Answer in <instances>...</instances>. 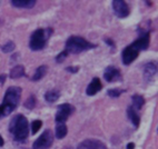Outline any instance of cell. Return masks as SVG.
I'll return each instance as SVG.
<instances>
[{
  "label": "cell",
  "instance_id": "cell-29",
  "mask_svg": "<svg viewBox=\"0 0 158 149\" xmlns=\"http://www.w3.org/2000/svg\"><path fill=\"white\" fill-rule=\"evenodd\" d=\"M3 143H5V141H3V138L1 137V135H0V147H2Z\"/></svg>",
  "mask_w": 158,
  "mask_h": 149
},
{
  "label": "cell",
  "instance_id": "cell-8",
  "mask_svg": "<svg viewBox=\"0 0 158 149\" xmlns=\"http://www.w3.org/2000/svg\"><path fill=\"white\" fill-rule=\"evenodd\" d=\"M138 55H139V51L133 45L128 46V47L125 48L122 52L123 64L124 65H129V64H131L138 57Z\"/></svg>",
  "mask_w": 158,
  "mask_h": 149
},
{
  "label": "cell",
  "instance_id": "cell-26",
  "mask_svg": "<svg viewBox=\"0 0 158 149\" xmlns=\"http://www.w3.org/2000/svg\"><path fill=\"white\" fill-rule=\"evenodd\" d=\"M66 70H67L68 72H71V73H76L77 71L79 70V68H78V67H71V66H70V67H67V68H66Z\"/></svg>",
  "mask_w": 158,
  "mask_h": 149
},
{
  "label": "cell",
  "instance_id": "cell-22",
  "mask_svg": "<svg viewBox=\"0 0 158 149\" xmlns=\"http://www.w3.org/2000/svg\"><path fill=\"white\" fill-rule=\"evenodd\" d=\"M41 126H43V121L41 120H34L32 121V124H31V132L32 134H37L38 132V130L41 128Z\"/></svg>",
  "mask_w": 158,
  "mask_h": 149
},
{
  "label": "cell",
  "instance_id": "cell-7",
  "mask_svg": "<svg viewBox=\"0 0 158 149\" xmlns=\"http://www.w3.org/2000/svg\"><path fill=\"white\" fill-rule=\"evenodd\" d=\"M111 6H113L114 12L118 18H126L129 14L128 5L124 0H113Z\"/></svg>",
  "mask_w": 158,
  "mask_h": 149
},
{
  "label": "cell",
  "instance_id": "cell-14",
  "mask_svg": "<svg viewBox=\"0 0 158 149\" xmlns=\"http://www.w3.org/2000/svg\"><path fill=\"white\" fill-rule=\"evenodd\" d=\"M12 6L18 8H32L36 5V0H12Z\"/></svg>",
  "mask_w": 158,
  "mask_h": 149
},
{
  "label": "cell",
  "instance_id": "cell-19",
  "mask_svg": "<svg viewBox=\"0 0 158 149\" xmlns=\"http://www.w3.org/2000/svg\"><path fill=\"white\" fill-rule=\"evenodd\" d=\"M131 101H133V106H131V107L135 110H139L144 106L145 99H144V97H141V96H139V95H134L133 98H131Z\"/></svg>",
  "mask_w": 158,
  "mask_h": 149
},
{
  "label": "cell",
  "instance_id": "cell-13",
  "mask_svg": "<svg viewBox=\"0 0 158 149\" xmlns=\"http://www.w3.org/2000/svg\"><path fill=\"white\" fill-rule=\"evenodd\" d=\"M102 88V85L99 78H94L90 81V84L88 85L87 89H86V93L88 96H95L97 93H99Z\"/></svg>",
  "mask_w": 158,
  "mask_h": 149
},
{
  "label": "cell",
  "instance_id": "cell-6",
  "mask_svg": "<svg viewBox=\"0 0 158 149\" xmlns=\"http://www.w3.org/2000/svg\"><path fill=\"white\" fill-rule=\"evenodd\" d=\"M73 111H75V108H73V106H71L70 104L59 105L58 108H57L56 121L58 124H64V122L70 117V115Z\"/></svg>",
  "mask_w": 158,
  "mask_h": 149
},
{
  "label": "cell",
  "instance_id": "cell-25",
  "mask_svg": "<svg viewBox=\"0 0 158 149\" xmlns=\"http://www.w3.org/2000/svg\"><path fill=\"white\" fill-rule=\"evenodd\" d=\"M67 56H68V52H67V51H66V50L61 51V52H60V54L56 57V61L58 62V64H61V62L64 61V60H65L66 58H67Z\"/></svg>",
  "mask_w": 158,
  "mask_h": 149
},
{
  "label": "cell",
  "instance_id": "cell-23",
  "mask_svg": "<svg viewBox=\"0 0 158 149\" xmlns=\"http://www.w3.org/2000/svg\"><path fill=\"white\" fill-rule=\"evenodd\" d=\"M14 49H15V43L12 41L7 42L6 45H3L2 48H1V50L3 52H11V51H14Z\"/></svg>",
  "mask_w": 158,
  "mask_h": 149
},
{
  "label": "cell",
  "instance_id": "cell-5",
  "mask_svg": "<svg viewBox=\"0 0 158 149\" xmlns=\"http://www.w3.org/2000/svg\"><path fill=\"white\" fill-rule=\"evenodd\" d=\"M54 143V135L51 130L47 129L40 135V137L37 139L32 145L34 149H49Z\"/></svg>",
  "mask_w": 158,
  "mask_h": 149
},
{
  "label": "cell",
  "instance_id": "cell-18",
  "mask_svg": "<svg viewBox=\"0 0 158 149\" xmlns=\"http://www.w3.org/2000/svg\"><path fill=\"white\" fill-rule=\"evenodd\" d=\"M59 97H60V93L58 90H50V91H47L45 95L46 101L50 102V104L57 101V100L59 99Z\"/></svg>",
  "mask_w": 158,
  "mask_h": 149
},
{
  "label": "cell",
  "instance_id": "cell-15",
  "mask_svg": "<svg viewBox=\"0 0 158 149\" xmlns=\"http://www.w3.org/2000/svg\"><path fill=\"white\" fill-rule=\"evenodd\" d=\"M127 115H128V118H129V120L133 122V125L135 127H138L139 124H140V119H139V116L138 114L136 113V110L134 109L131 106L130 107H128L127 109Z\"/></svg>",
  "mask_w": 158,
  "mask_h": 149
},
{
  "label": "cell",
  "instance_id": "cell-16",
  "mask_svg": "<svg viewBox=\"0 0 158 149\" xmlns=\"http://www.w3.org/2000/svg\"><path fill=\"white\" fill-rule=\"evenodd\" d=\"M23 76H25V67L23 65L15 66L11 70H10V78L11 79H17Z\"/></svg>",
  "mask_w": 158,
  "mask_h": 149
},
{
  "label": "cell",
  "instance_id": "cell-11",
  "mask_svg": "<svg viewBox=\"0 0 158 149\" xmlns=\"http://www.w3.org/2000/svg\"><path fill=\"white\" fill-rule=\"evenodd\" d=\"M131 45H133L138 51L146 50L147 48H148V46H149V34L146 32V34L141 35L138 39L136 40V41H134Z\"/></svg>",
  "mask_w": 158,
  "mask_h": 149
},
{
  "label": "cell",
  "instance_id": "cell-12",
  "mask_svg": "<svg viewBox=\"0 0 158 149\" xmlns=\"http://www.w3.org/2000/svg\"><path fill=\"white\" fill-rule=\"evenodd\" d=\"M157 73V66L154 62H148L144 67V78L147 82L152 81Z\"/></svg>",
  "mask_w": 158,
  "mask_h": 149
},
{
  "label": "cell",
  "instance_id": "cell-21",
  "mask_svg": "<svg viewBox=\"0 0 158 149\" xmlns=\"http://www.w3.org/2000/svg\"><path fill=\"white\" fill-rule=\"evenodd\" d=\"M25 107L28 108V109H34L35 106H36V98H35V96H30L27 100L25 101Z\"/></svg>",
  "mask_w": 158,
  "mask_h": 149
},
{
  "label": "cell",
  "instance_id": "cell-17",
  "mask_svg": "<svg viewBox=\"0 0 158 149\" xmlns=\"http://www.w3.org/2000/svg\"><path fill=\"white\" fill-rule=\"evenodd\" d=\"M46 73H47V66H40V67L37 68V70L35 71L34 76L31 79H32V81H38V80H40L41 78L45 77Z\"/></svg>",
  "mask_w": 158,
  "mask_h": 149
},
{
  "label": "cell",
  "instance_id": "cell-28",
  "mask_svg": "<svg viewBox=\"0 0 158 149\" xmlns=\"http://www.w3.org/2000/svg\"><path fill=\"white\" fill-rule=\"evenodd\" d=\"M135 148V143H129L127 145V149H134Z\"/></svg>",
  "mask_w": 158,
  "mask_h": 149
},
{
  "label": "cell",
  "instance_id": "cell-20",
  "mask_svg": "<svg viewBox=\"0 0 158 149\" xmlns=\"http://www.w3.org/2000/svg\"><path fill=\"white\" fill-rule=\"evenodd\" d=\"M68 129L67 127L65 126L64 124H57L56 126V137L58 139H62V138H65V136L67 135Z\"/></svg>",
  "mask_w": 158,
  "mask_h": 149
},
{
  "label": "cell",
  "instance_id": "cell-4",
  "mask_svg": "<svg viewBox=\"0 0 158 149\" xmlns=\"http://www.w3.org/2000/svg\"><path fill=\"white\" fill-rule=\"evenodd\" d=\"M51 29H37L31 35L30 41H29V47L31 50L37 51L44 49L47 43V40L50 37Z\"/></svg>",
  "mask_w": 158,
  "mask_h": 149
},
{
  "label": "cell",
  "instance_id": "cell-9",
  "mask_svg": "<svg viewBox=\"0 0 158 149\" xmlns=\"http://www.w3.org/2000/svg\"><path fill=\"white\" fill-rule=\"evenodd\" d=\"M104 78L108 82L118 81V80L122 79V73H120V70H119L118 68L114 67V66H108L105 69Z\"/></svg>",
  "mask_w": 158,
  "mask_h": 149
},
{
  "label": "cell",
  "instance_id": "cell-24",
  "mask_svg": "<svg viewBox=\"0 0 158 149\" xmlns=\"http://www.w3.org/2000/svg\"><path fill=\"white\" fill-rule=\"evenodd\" d=\"M108 96H110V97H114V98H117V97H119V96L123 93V90H119V89H109L107 91Z\"/></svg>",
  "mask_w": 158,
  "mask_h": 149
},
{
  "label": "cell",
  "instance_id": "cell-3",
  "mask_svg": "<svg viewBox=\"0 0 158 149\" xmlns=\"http://www.w3.org/2000/svg\"><path fill=\"white\" fill-rule=\"evenodd\" d=\"M96 47L91 42L87 41L85 38L79 36H73L66 41V51L68 54H80L82 51L89 50Z\"/></svg>",
  "mask_w": 158,
  "mask_h": 149
},
{
  "label": "cell",
  "instance_id": "cell-27",
  "mask_svg": "<svg viewBox=\"0 0 158 149\" xmlns=\"http://www.w3.org/2000/svg\"><path fill=\"white\" fill-rule=\"evenodd\" d=\"M6 80V75H0V84H3Z\"/></svg>",
  "mask_w": 158,
  "mask_h": 149
},
{
  "label": "cell",
  "instance_id": "cell-1",
  "mask_svg": "<svg viewBox=\"0 0 158 149\" xmlns=\"http://www.w3.org/2000/svg\"><path fill=\"white\" fill-rule=\"evenodd\" d=\"M20 96H21V89L19 87L11 86L7 89L2 104L0 105V118L7 117L14 111V109H16L19 104Z\"/></svg>",
  "mask_w": 158,
  "mask_h": 149
},
{
  "label": "cell",
  "instance_id": "cell-2",
  "mask_svg": "<svg viewBox=\"0 0 158 149\" xmlns=\"http://www.w3.org/2000/svg\"><path fill=\"white\" fill-rule=\"evenodd\" d=\"M9 131L15 140L25 141L29 135L28 120L23 115H16L9 124Z\"/></svg>",
  "mask_w": 158,
  "mask_h": 149
},
{
  "label": "cell",
  "instance_id": "cell-30",
  "mask_svg": "<svg viewBox=\"0 0 158 149\" xmlns=\"http://www.w3.org/2000/svg\"><path fill=\"white\" fill-rule=\"evenodd\" d=\"M106 42H107V43H108L109 46H113V47H115V46H114V42H113V41H110L109 39H106Z\"/></svg>",
  "mask_w": 158,
  "mask_h": 149
},
{
  "label": "cell",
  "instance_id": "cell-10",
  "mask_svg": "<svg viewBox=\"0 0 158 149\" xmlns=\"http://www.w3.org/2000/svg\"><path fill=\"white\" fill-rule=\"evenodd\" d=\"M77 149H107L106 146L102 141L96 139H87L80 143L77 147Z\"/></svg>",
  "mask_w": 158,
  "mask_h": 149
}]
</instances>
